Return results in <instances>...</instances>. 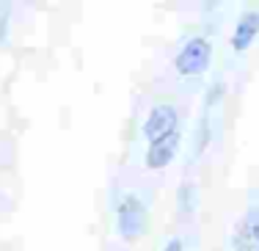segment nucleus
Instances as JSON below:
<instances>
[{"label": "nucleus", "instance_id": "nucleus-1", "mask_svg": "<svg viewBox=\"0 0 259 251\" xmlns=\"http://www.w3.org/2000/svg\"><path fill=\"white\" fill-rule=\"evenodd\" d=\"M116 226H119V235L124 240H138L141 235H146L149 213H146V204L135 193H127L119 199V204H116Z\"/></svg>", "mask_w": 259, "mask_h": 251}, {"label": "nucleus", "instance_id": "nucleus-2", "mask_svg": "<svg viewBox=\"0 0 259 251\" xmlns=\"http://www.w3.org/2000/svg\"><path fill=\"white\" fill-rule=\"evenodd\" d=\"M209 58H212L209 41L201 39V36H196V39H188L182 45V50L177 53V58H174V66L182 77H196V75H201V72H207Z\"/></svg>", "mask_w": 259, "mask_h": 251}, {"label": "nucleus", "instance_id": "nucleus-3", "mask_svg": "<svg viewBox=\"0 0 259 251\" xmlns=\"http://www.w3.org/2000/svg\"><path fill=\"white\" fill-rule=\"evenodd\" d=\"M174 130H177V108L174 105H155L149 111V116H146L141 133H144L152 144V141L168 136V133H174Z\"/></svg>", "mask_w": 259, "mask_h": 251}, {"label": "nucleus", "instance_id": "nucleus-4", "mask_svg": "<svg viewBox=\"0 0 259 251\" xmlns=\"http://www.w3.org/2000/svg\"><path fill=\"white\" fill-rule=\"evenodd\" d=\"M232 243H234V251H259V204L251 207L248 216L240 221Z\"/></svg>", "mask_w": 259, "mask_h": 251}, {"label": "nucleus", "instance_id": "nucleus-5", "mask_svg": "<svg viewBox=\"0 0 259 251\" xmlns=\"http://www.w3.org/2000/svg\"><path fill=\"white\" fill-rule=\"evenodd\" d=\"M177 146H180V133H168V136L157 138L149 144V152H146V166L149 169H165L177 155Z\"/></svg>", "mask_w": 259, "mask_h": 251}, {"label": "nucleus", "instance_id": "nucleus-6", "mask_svg": "<svg viewBox=\"0 0 259 251\" xmlns=\"http://www.w3.org/2000/svg\"><path fill=\"white\" fill-rule=\"evenodd\" d=\"M256 33H259V11H245V14L240 17L237 28H234L232 47H234L237 53L248 50V47H251V41L256 39Z\"/></svg>", "mask_w": 259, "mask_h": 251}, {"label": "nucleus", "instance_id": "nucleus-7", "mask_svg": "<svg viewBox=\"0 0 259 251\" xmlns=\"http://www.w3.org/2000/svg\"><path fill=\"white\" fill-rule=\"evenodd\" d=\"M196 204H199V191H196L190 182H185L180 188V193H177V210H180V216H193L196 213Z\"/></svg>", "mask_w": 259, "mask_h": 251}, {"label": "nucleus", "instance_id": "nucleus-8", "mask_svg": "<svg viewBox=\"0 0 259 251\" xmlns=\"http://www.w3.org/2000/svg\"><path fill=\"white\" fill-rule=\"evenodd\" d=\"M9 11H11L9 3H0V45H3L6 36H9Z\"/></svg>", "mask_w": 259, "mask_h": 251}, {"label": "nucleus", "instance_id": "nucleus-9", "mask_svg": "<svg viewBox=\"0 0 259 251\" xmlns=\"http://www.w3.org/2000/svg\"><path fill=\"white\" fill-rule=\"evenodd\" d=\"M163 251H185V248H182V240H171Z\"/></svg>", "mask_w": 259, "mask_h": 251}]
</instances>
